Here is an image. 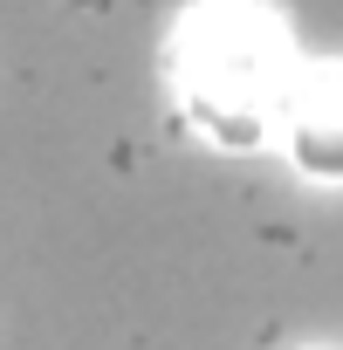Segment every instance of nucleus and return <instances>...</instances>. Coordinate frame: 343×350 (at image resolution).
<instances>
[{
  "label": "nucleus",
  "instance_id": "f257e3e1",
  "mask_svg": "<svg viewBox=\"0 0 343 350\" xmlns=\"http://www.w3.org/2000/svg\"><path fill=\"white\" fill-rule=\"evenodd\" d=\"M302 49L268 0H193L165 42L172 110L213 151H261L282 131Z\"/></svg>",
  "mask_w": 343,
  "mask_h": 350
},
{
  "label": "nucleus",
  "instance_id": "f03ea898",
  "mask_svg": "<svg viewBox=\"0 0 343 350\" xmlns=\"http://www.w3.org/2000/svg\"><path fill=\"white\" fill-rule=\"evenodd\" d=\"M275 144L309 186H343V62H302Z\"/></svg>",
  "mask_w": 343,
  "mask_h": 350
},
{
  "label": "nucleus",
  "instance_id": "7ed1b4c3",
  "mask_svg": "<svg viewBox=\"0 0 343 350\" xmlns=\"http://www.w3.org/2000/svg\"><path fill=\"white\" fill-rule=\"evenodd\" d=\"M302 350H336V343H302Z\"/></svg>",
  "mask_w": 343,
  "mask_h": 350
}]
</instances>
